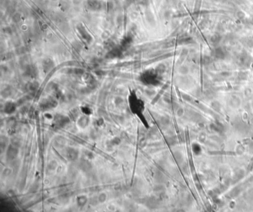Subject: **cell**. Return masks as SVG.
<instances>
[{"label": "cell", "mask_w": 253, "mask_h": 212, "mask_svg": "<svg viewBox=\"0 0 253 212\" xmlns=\"http://www.w3.org/2000/svg\"><path fill=\"white\" fill-rule=\"evenodd\" d=\"M106 197H106V194H104V193L101 194L99 196V198H98L99 201H100V203H104V202L106 200V199H107Z\"/></svg>", "instance_id": "cell-7"}, {"label": "cell", "mask_w": 253, "mask_h": 212, "mask_svg": "<svg viewBox=\"0 0 253 212\" xmlns=\"http://www.w3.org/2000/svg\"><path fill=\"white\" fill-rule=\"evenodd\" d=\"M17 153H18V150L16 148V147L14 146H10L8 149V151H7V156L9 159H13L14 158H16Z\"/></svg>", "instance_id": "cell-3"}, {"label": "cell", "mask_w": 253, "mask_h": 212, "mask_svg": "<svg viewBox=\"0 0 253 212\" xmlns=\"http://www.w3.org/2000/svg\"><path fill=\"white\" fill-rule=\"evenodd\" d=\"M87 198L85 196H80L77 199V203L79 206H83L85 203H87Z\"/></svg>", "instance_id": "cell-5"}, {"label": "cell", "mask_w": 253, "mask_h": 212, "mask_svg": "<svg viewBox=\"0 0 253 212\" xmlns=\"http://www.w3.org/2000/svg\"><path fill=\"white\" fill-rule=\"evenodd\" d=\"M68 122V119L65 117H63L62 115H57L55 117V123L58 126H62L63 125H66Z\"/></svg>", "instance_id": "cell-2"}, {"label": "cell", "mask_w": 253, "mask_h": 212, "mask_svg": "<svg viewBox=\"0 0 253 212\" xmlns=\"http://www.w3.org/2000/svg\"><path fill=\"white\" fill-rule=\"evenodd\" d=\"M89 122V118L85 116V117H81L79 119L78 124H79L80 127H85V126H87Z\"/></svg>", "instance_id": "cell-4"}, {"label": "cell", "mask_w": 253, "mask_h": 212, "mask_svg": "<svg viewBox=\"0 0 253 212\" xmlns=\"http://www.w3.org/2000/svg\"><path fill=\"white\" fill-rule=\"evenodd\" d=\"M15 108H16L15 105H14L13 103H8V104L5 105V112H7L8 114H11V113L14 111Z\"/></svg>", "instance_id": "cell-6"}, {"label": "cell", "mask_w": 253, "mask_h": 212, "mask_svg": "<svg viewBox=\"0 0 253 212\" xmlns=\"http://www.w3.org/2000/svg\"><path fill=\"white\" fill-rule=\"evenodd\" d=\"M66 157L70 161L75 160L78 157V151L74 148H68L66 151Z\"/></svg>", "instance_id": "cell-1"}]
</instances>
